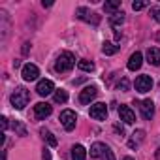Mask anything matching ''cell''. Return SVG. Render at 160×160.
Returning <instances> with one entry per match:
<instances>
[{
  "mask_svg": "<svg viewBox=\"0 0 160 160\" xmlns=\"http://www.w3.org/2000/svg\"><path fill=\"white\" fill-rule=\"evenodd\" d=\"M73 66H75V57H73L70 51L60 53V55H58V58H57V62H55V70H57L58 73L70 72Z\"/></svg>",
  "mask_w": 160,
  "mask_h": 160,
  "instance_id": "cell-1",
  "label": "cell"
},
{
  "mask_svg": "<svg viewBox=\"0 0 160 160\" xmlns=\"http://www.w3.org/2000/svg\"><path fill=\"white\" fill-rule=\"evenodd\" d=\"M12 106L15 108V109H23L27 104H28V100H30V94H28V91L27 89H23V87H19V89H15L13 91V94H12Z\"/></svg>",
  "mask_w": 160,
  "mask_h": 160,
  "instance_id": "cell-2",
  "label": "cell"
},
{
  "mask_svg": "<svg viewBox=\"0 0 160 160\" xmlns=\"http://www.w3.org/2000/svg\"><path fill=\"white\" fill-rule=\"evenodd\" d=\"M60 122H62L64 130L72 132V130L75 128V122H77V115H75L72 109H64V111L60 113Z\"/></svg>",
  "mask_w": 160,
  "mask_h": 160,
  "instance_id": "cell-3",
  "label": "cell"
},
{
  "mask_svg": "<svg viewBox=\"0 0 160 160\" xmlns=\"http://www.w3.org/2000/svg\"><path fill=\"white\" fill-rule=\"evenodd\" d=\"M75 15L81 19V21H87V23H92V25H98L100 23V17L94 12H91L89 8H77L75 10Z\"/></svg>",
  "mask_w": 160,
  "mask_h": 160,
  "instance_id": "cell-4",
  "label": "cell"
},
{
  "mask_svg": "<svg viewBox=\"0 0 160 160\" xmlns=\"http://www.w3.org/2000/svg\"><path fill=\"white\" fill-rule=\"evenodd\" d=\"M53 91H55V83L51 79H42L36 85V92L40 96H49V94H53Z\"/></svg>",
  "mask_w": 160,
  "mask_h": 160,
  "instance_id": "cell-5",
  "label": "cell"
},
{
  "mask_svg": "<svg viewBox=\"0 0 160 160\" xmlns=\"http://www.w3.org/2000/svg\"><path fill=\"white\" fill-rule=\"evenodd\" d=\"M91 117L96 119V121H106V117H108V106L102 104V102L91 106Z\"/></svg>",
  "mask_w": 160,
  "mask_h": 160,
  "instance_id": "cell-6",
  "label": "cell"
},
{
  "mask_svg": "<svg viewBox=\"0 0 160 160\" xmlns=\"http://www.w3.org/2000/svg\"><path fill=\"white\" fill-rule=\"evenodd\" d=\"M21 75H23V79L25 81H34V79H38V75H40V70H38V66L36 64H25L23 66V72H21Z\"/></svg>",
  "mask_w": 160,
  "mask_h": 160,
  "instance_id": "cell-7",
  "label": "cell"
},
{
  "mask_svg": "<svg viewBox=\"0 0 160 160\" xmlns=\"http://www.w3.org/2000/svg\"><path fill=\"white\" fill-rule=\"evenodd\" d=\"M152 89V79L151 75H139L136 79V91L138 92H149Z\"/></svg>",
  "mask_w": 160,
  "mask_h": 160,
  "instance_id": "cell-8",
  "label": "cell"
},
{
  "mask_svg": "<svg viewBox=\"0 0 160 160\" xmlns=\"http://www.w3.org/2000/svg\"><path fill=\"white\" fill-rule=\"evenodd\" d=\"M51 111H53V108L49 106V104H45V102H40V104H36L34 106V117L36 119H45V117H49L51 115Z\"/></svg>",
  "mask_w": 160,
  "mask_h": 160,
  "instance_id": "cell-9",
  "label": "cell"
},
{
  "mask_svg": "<svg viewBox=\"0 0 160 160\" xmlns=\"http://www.w3.org/2000/svg\"><path fill=\"white\" fill-rule=\"evenodd\" d=\"M94 98H96V89H94V87H85V89L81 91V94H79V102H81L83 106L91 104Z\"/></svg>",
  "mask_w": 160,
  "mask_h": 160,
  "instance_id": "cell-10",
  "label": "cell"
},
{
  "mask_svg": "<svg viewBox=\"0 0 160 160\" xmlns=\"http://www.w3.org/2000/svg\"><path fill=\"white\" fill-rule=\"evenodd\" d=\"M139 109H141V115L149 121V119H152V115H154V104H152V100H143L141 104H139Z\"/></svg>",
  "mask_w": 160,
  "mask_h": 160,
  "instance_id": "cell-11",
  "label": "cell"
},
{
  "mask_svg": "<svg viewBox=\"0 0 160 160\" xmlns=\"http://www.w3.org/2000/svg\"><path fill=\"white\" fill-rule=\"evenodd\" d=\"M119 115H121V121H124L126 124H132L136 121V113L128 108V106H121L119 108Z\"/></svg>",
  "mask_w": 160,
  "mask_h": 160,
  "instance_id": "cell-12",
  "label": "cell"
},
{
  "mask_svg": "<svg viewBox=\"0 0 160 160\" xmlns=\"http://www.w3.org/2000/svg\"><path fill=\"white\" fill-rule=\"evenodd\" d=\"M141 62H143V55H141L139 51H136V53L128 58V70H132V72L139 70V68H141Z\"/></svg>",
  "mask_w": 160,
  "mask_h": 160,
  "instance_id": "cell-13",
  "label": "cell"
},
{
  "mask_svg": "<svg viewBox=\"0 0 160 160\" xmlns=\"http://www.w3.org/2000/svg\"><path fill=\"white\" fill-rule=\"evenodd\" d=\"M147 62L152 64V66L160 64V49L158 47H149L147 49Z\"/></svg>",
  "mask_w": 160,
  "mask_h": 160,
  "instance_id": "cell-14",
  "label": "cell"
},
{
  "mask_svg": "<svg viewBox=\"0 0 160 160\" xmlns=\"http://www.w3.org/2000/svg\"><path fill=\"white\" fill-rule=\"evenodd\" d=\"M87 158V151L83 145H73L72 147V160H85Z\"/></svg>",
  "mask_w": 160,
  "mask_h": 160,
  "instance_id": "cell-15",
  "label": "cell"
},
{
  "mask_svg": "<svg viewBox=\"0 0 160 160\" xmlns=\"http://www.w3.org/2000/svg\"><path fill=\"white\" fill-rule=\"evenodd\" d=\"M106 149H108V147H106L104 143H98V141H96V143L91 145V156H92V158H100V156L106 152Z\"/></svg>",
  "mask_w": 160,
  "mask_h": 160,
  "instance_id": "cell-16",
  "label": "cell"
},
{
  "mask_svg": "<svg viewBox=\"0 0 160 160\" xmlns=\"http://www.w3.org/2000/svg\"><path fill=\"white\" fill-rule=\"evenodd\" d=\"M40 134H42V138H43V139H45V141H47V143H49L51 147H55V145H57V138H55V136H53V134H51L49 130L42 128V130H40Z\"/></svg>",
  "mask_w": 160,
  "mask_h": 160,
  "instance_id": "cell-17",
  "label": "cell"
},
{
  "mask_svg": "<svg viewBox=\"0 0 160 160\" xmlns=\"http://www.w3.org/2000/svg\"><path fill=\"white\" fill-rule=\"evenodd\" d=\"M102 51H104V55H115V53L119 51V45H115V43H111V42H106V43L102 45Z\"/></svg>",
  "mask_w": 160,
  "mask_h": 160,
  "instance_id": "cell-18",
  "label": "cell"
},
{
  "mask_svg": "<svg viewBox=\"0 0 160 160\" xmlns=\"http://www.w3.org/2000/svg\"><path fill=\"white\" fill-rule=\"evenodd\" d=\"M122 23H124V13H122V12H121V13L117 12V13L111 15V25H113V27H121Z\"/></svg>",
  "mask_w": 160,
  "mask_h": 160,
  "instance_id": "cell-19",
  "label": "cell"
},
{
  "mask_svg": "<svg viewBox=\"0 0 160 160\" xmlns=\"http://www.w3.org/2000/svg\"><path fill=\"white\" fill-rule=\"evenodd\" d=\"M55 102H57V104H64V102H68V92L62 91V89H58V91L55 92Z\"/></svg>",
  "mask_w": 160,
  "mask_h": 160,
  "instance_id": "cell-20",
  "label": "cell"
},
{
  "mask_svg": "<svg viewBox=\"0 0 160 160\" xmlns=\"http://www.w3.org/2000/svg\"><path fill=\"white\" fill-rule=\"evenodd\" d=\"M77 66H79V70H83V72H92L94 70V64L89 62V60H79Z\"/></svg>",
  "mask_w": 160,
  "mask_h": 160,
  "instance_id": "cell-21",
  "label": "cell"
},
{
  "mask_svg": "<svg viewBox=\"0 0 160 160\" xmlns=\"http://www.w3.org/2000/svg\"><path fill=\"white\" fill-rule=\"evenodd\" d=\"M12 128H13V130H15V132H17L19 136H27V128H25V126H23V124L19 122V121H15V122L12 124Z\"/></svg>",
  "mask_w": 160,
  "mask_h": 160,
  "instance_id": "cell-22",
  "label": "cell"
},
{
  "mask_svg": "<svg viewBox=\"0 0 160 160\" xmlns=\"http://www.w3.org/2000/svg\"><path fill=\"white\" fill-rule=\"evenodd\" d=\"M119 6H121V2H106V4H104V10H106V12H115ZM115 13H117V12H115Z\"/></svg>",
  "mask_w": 160,
  "mask_h": 160,
  "instance_id": "cell-23",
  "label": "cell"
},
{
  "mask_svg": "<svg viewBox=\"0 0 160 160\" xmlns=\"http://www.w3.org/2000/svg\"><path fill=\"white\" fill-rule=\"evenodd\" d=\"M145 6H147V2H134V4H132V10H134V12H139V10H143Z\"/></svg>",
  "mask_w": 160,
  "mask_h": 160,
  "instance_id": "cell-24",
  "label": "cell"
},
{
  "mask_svg": "<svg viewBox=\"0 0 160 160\" xmlns=\"http://www.w3.org/2000/svg\"><path fill=\"white\" fill-rule=\"evenodd\" d=\"M102 158H104V160H115V158H113V152H111V151H109V147H108V149H106V152H104V154H102Z\"/></svg>",
  "mask_w": 160,
  "mask_h": 160,
  "instance_id": "cell-25",
  "label": "cell"
},
{
  "mask_svg": "<svg viewBox=\"0 0 160 160\" xmlns=\"http://www.w3.org/2000/svg\"><path fill=\"white\" fill-rule=\"evenodd\" d=\"M151 13H152V17L160 23V8H151Z\"/></svg>",
  "mask_w": 160,
  "mask_h": 160,
  "instance_id": "cell-26",
  "label": "cell"
},
{
  "mask_svg": "<svg viewBox=\"0 0 160 160\" xmlns=\"http://www.w3.org/2000/svg\"><path fill=\"white\" fill-rule=\"evenodd\" d=\"M126 87H128V81H126V79H122V83H119V89L126 91Z\"/></svg>",
  "mask_w": 160,
  "mask_h": 160,
  "instance_id": "cell-27",
  "label": "cell"
},
{
  "mask_svg": "<svg viewBox=\"0 0 160 160\" xmlns=\"http://www.w3.org/2000/svg\"><path fill=\"white\" fill-rule=\"evenodd\" d=\"M43 160H51V154H49L47 149H43Z\"/></svg>",
  "mask_w": 160,
  "mask_h": 160,
  "instance_id": "cell-28",
  "label": "cell"
},
{
  "mask_svg": "<svg viewBox=\"0 0 160 160\" xmlns=\"http://www.w3.org/2000/svg\"><path fill=\"white\" fill-rule=\"evenodd\" d=\"M0 121H2V128L6 130V128H8V119H6V117H2V119H0Z\"/></svg>",
  "mask_w": 160,
  "mask_h": 160,
  "instance_id": "cell-29",
  "label": "cell"
},
{
  "mask_svg": "<svg viewBox=\"0 0 160 160\" xmlns=\"http://www.w3.org/2000/svg\"><path fill=\"white\" fill-rule=\"evenodd\" d=\"M2 160H6V151H4V152H2Z\"/></svg>",
  "mask_w": 160,
  "mask_h": 160,
  "instance_id": "cell-30",
  "label": "cell"
},
{
  "mask_svg": "<svg viewBox=\"0 0 160 160\" xmlns=\"http://www.w3.org/2000/svg\"><path fill=\"white\" fill-rule=\"evenodd\" d=\"M122 160H134V158H130V156H124V158H122Z\"/></svg>",
  "mask_w": 160,
  "mask_h": 160,
  "instance_id": "cell-31",
  "label": "cell"
}]
</instances>
